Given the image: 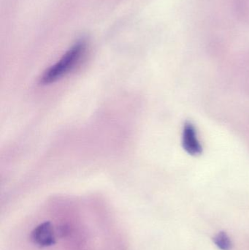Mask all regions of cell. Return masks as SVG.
Returning a JSON list of instances; mask_svg holds the SVG:
<instances>
[{
  "label": "cell",
  "mask_w": 249,
  "mask_h": 250,
  "mask_svg": "<svg viewBox=\"0 0 249 250\" xmlns=\"http://www.w3.org/2000/svg\"><path fill=\"white\" fill-rule=\"evenodd\" d=\"M182 144L184 149L192 155H197L202 152L203 148L199 141L197 130L192 123H187L184 125Z\"/></svg>",
  "instance_id": "3957f363"
},
{
  "label": "cell",
  "mask_w": 249,
  "mask_h": 250,
  "mask_svg": "<svg viewBox=\"0 0 249 250\" xmlns=\"http://www.w3.org/2000/svg\"><path fill=\"white\" fill-rule=\"evenodd\" d=\"M87 51V42L78 40L55 64L47 69L40 78V83L46 85L54 83L71 73L81 63Z\"/></svg>",
  "instance_id": "6da1fadb"
},
{
  "label": "cell",
  "mask_w": 249,
  "mask_h": 250,
  "mask_svg": "<svg viewBox=\"0 0 249 250\" xmlns=\"http://www.w3.org/2000/svg\"><path fill=\"white\" fill-rule=\"evenodd\" d=\"M215 245L222 250H230L232 247V242L228 235L225 232L218 233L213 239Z\"/></svg>",
  "instance_id": "277c9868"
},
{
  "label": "cell",
  "mask_w": 249,
  "mask_h": 250,
  "mask_svg": "<svg viewBox=\"0 0 249 250\" xmlns=\"http://www.w3.org/2000/svg\"><path fill=\"white\" fill-rule=\"evenodd\" d=\"M31 240L39 248H47L55 244L54 228L50 222H44L37 226L31 233Z\"/></svg>",
  "instance_id": "7a4b0ae2"
}]
</instances>
